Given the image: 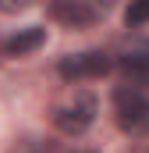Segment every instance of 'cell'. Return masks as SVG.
Listing matches in <instances>:
<instances>
[{"label":"cell","instance_id":"obj_7","mask_svg":"<svg viewBox=\"0 0 149 153\" xmlns=\"http://www.w3.org/2000/svg\"><path fill=\"white\" fill-rule=\"evenodd\" d=\"M149 22V0H131L124 11V25H146Z\"/></svg>","mask_w":149,"mask_h":153},{"label":"cell","instance_id":"obj_2","mask_svg":"<svg viewBox=\"0 0 149 153\" xmlns=\"http://www.w3.org/2000/svg\"><path fill=\"white\" fill-rule=\"evenodd\" d=\"M92 121H96V96L92 93H74L68 103H60L53 111V125L64 135H82Z\"/></svg>","mask_w":149,"mask_h":153},{"label":"cell","instance_id":"obj_8","mask_svg":"<svg viewBox=\"0 0 149 153\" xmlns=\"http://www.w3.org/2000/svg\"><path fill=\"white\" fill-rule=\"evenodd\" d=\"M36 0H0V11L4 14H18V11H25V7H32Z\"/></svg>","mask_w":149,"mask_h":153},{"label":"cell","instance_id":"obj_6","mask_svg":"<svg viewBox=\"0 0 149 153\" xmlns=\"http://www.w3.org/2000/svg\"><path fill=\"white\" fill-rule=\"evenodd\" d=\"M121 71L131 78V85H149V53L146 50L124 53L121 57Z\"/></svg>","mask_w":149,"mask_h":153},{"label":"cell","instance_id":"obj_4","mask_svg":"<svg viewBox=\"0 0 149 153\" xmlns=\"http://www.w3.org/2000/svg\"><path fill=\"white\" fill-rule=\"evenodd\" d=\"M50 18L68 29H85L96 22V7L89 0H50Z\"/></svg>","mask_w":149,"mask_h":153},{"label":"cell","instance_id":"obj_1","mask_svg":"<svg viewBox=\"0 0 149 153\" xmlns=\"http://www.w3.org/2000/svg\"><path fill=\"white\" fill-rule=\"evenodd\" d=\"M114 121L128 135H149V96L135 85L114 89Z\"/></svg>","mask_w":149,"mask_h":153},{"label":"cell","instance_id":"obj_5","mask_svg":"<svg viewBox=\"0 0 149 153\" xmlns=\"http://www.w3.org/2000/svg\"><path fill=\"white\" fill-rule=\"evenodd\" d=\"M46 43V29H39V25H29V29H21V32H14L11 39H4V53L7 57H25V53H32Z\"/></svg>","mask_w":149,"mask_h":153},{"label":"cell","instance_id":"obj_3","mask_svg":"<svg viewBox=\"0 0 149 153\" xmlns=\"http://www.w3.org/2000/svg\"><path fill=\"white\" fill-rule=\"evenodd\" d=\"M57 71H60V78H68V82H78V78H103L110 71V57H107L103 50L68 53V57H60Z\"/></svg>","mask_w":149,"mask_h":153}]
</instances>
